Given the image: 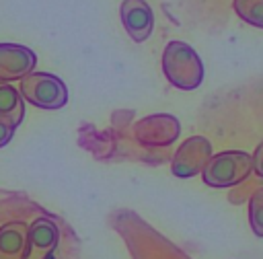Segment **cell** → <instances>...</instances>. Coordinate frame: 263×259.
<instances>
[{"mask_svg": "<svg viewBox=\"0 0 263 259\" xmlns=\"http://www.w3.org/2000/svg\"><path fill=\"white\" fill-rule=\"evenodd\" d=\"M162 72L166 80L181 90H193L203 82V62L185 41H171L162 51Z\"/></svg>", "mask_w": 263, "mask_h": 259, "instance_id": "1", "label": "cell"}, {"mask_svg": "<svg viewBox=\"0 0 263 259\" xmlns=\"http://www.w3.org/2000/svg\"><path fill=\"white\" fill-rule=\"evenodd\" d=\"M253 171L251 154L245 150H224L218 154H212V158L205 162L201 171V179L208 187H234L242 183L249 173Z\"/></svg>", "mask_w": 263, "mask_h": 259, "instance_id": "2", "label": "cell"}, {"mask_svg": "<svg viewBox=\"0 0 263 259\" xmlns=\"http://www.w3.org/2000/svg\"><path fill=\"white\" fill-rule=\"evenodd\" d=\"M18 92H21L23 101H27L39 109H47V111L62 109L68 103V88L64 84V80L49 72L27 74L21 80Z\"/></svg>", "mask_w": 263, "mask_h": 259, "instance_id": "3", "label": "cell"}, {"mask_svg": "<svg viewBox=\"0 0 263 259\" xmlns=\"http://www.w3.org/2000/svg\"><path fill=\"white\" fill-rule=\"evenodd\" d=\"M210 158H212L210 140L203 136H193V138L185 140L179 146V150L175 152L171 171L179 179H189V177H195L197 173H201Z\"/></svg>", "mask_w": 263, "mask_h": 259, "instance_id": "4", "label": "cell"}, {"mask_svg": "<svg viewBox=\"0 0 263 259\" xmlns=\"http://www.w3.org/2000/svg\"><path fill=\"white\" fill-rule=\"evenodd\" d=\"M37 55L33 49L18 43H0V82L23 80L33 72Z\"/></svg>", "mask_w": 263, "mask_h": 259, "instance_id": "5", "label": "cell"}, {"mask_svg": "<svg viewBox=\"0 0 263 259\" xmlns=\"http://www.w3.org/2000/svg\"><path fill=\"white\" fill-rule=\"evenodd\" d=\"M119 16L123 29L136 43H142L150 37L154 29V12L146 0H123L119 6Z\"/></svg>", "mask_w": 263, "mask_h": 259, "instance_id": "6", "label": "cell"}, {"mask_svg": "<svg viewBox=\"0 0 263 259\" xmlns=\"http://www.w3.org/2000/svg\"><path fill=\"white\" fill-rule=\"evenodd\" d=\"M27 238H29L27 259H45L58 247L60 230H58L53 220H49V218H35L29 224Z\"/></svg>", "mask_w": 263, "mask_h": 259, "instance_id": "7", "label": "cell"}, {"mask_svg": "<svg viewBox=\"0 0 263 259\" xmlns=\"http://www.w3.org/2000/svg\"><path fill=\"white\" fill-rule=\"evenodd\" d=\"M29 224L12 220L0 226V259H27Z\"/></svg>", "mask_w": 263, "mask_h": 259, "instance_id": "8", "label": "cell"}, {"mask_svg": "<svg viewBox=\"0 0 263 259\" xmlns=\"http://www.w3.org/2000/svg\"><path fill=\"white\" fill-rule=\"evenodd\" d=\"M23 117H25V101L18 88H14L10 82H0V119L16 127L23 121Z\"/></svg>", "mask_w": 263, "mask_h": 259, "instance_id": "9", "label": "cell"}, {"mask_svg": "<svg viewBox=\"0 0 263 259\" xmlns=\"http://www.w3.org/2000/svg\"><path fill=\"white\" fill-rule=\"evenodd\" d=\"M232 8L245 23L263 29V0H232Z\"/></svg>", "mask_w": 263, "mask_h": 259, "instance_id": "10", "label": "cell"}, {"mask_svg": "<svg viewBox=\"0 0 263 259\" xmlns=\"http://www.w3.org/2000/svg\"><path fill=\"white\" fill-rule=\"evenodd\" d=\"M249 224L255 236L263 238V187L255 189L249 199Z\"/></svg>", "mask_w": 263, "mask_h": 259, "instance_id": "11", "label": "cell"}, {"mask_svg": "<svg viewBox=\"0 0 263 259\" xmlns=\"http://www.w3.org/2000/svg\"><path fill=\"white\" fill-rule=\"evenodd\" d=\"M251 162H253V171L257 177L263 179V142L255 148V152L251 154Z\"/></svg>", "mask_w": 263, "mask_h": 259, "instance_id": "12", "label": "cell"}, {"mask_svg": "<svg viewBox=\"0 0 263 259\" xmlns=\"http://www.w3.org/2000/svg\"><path fill=\"white\" fill-rule=\"evenodd\" d=\"M12 136H14V125H10V123L0 119V148L6 146L12 140Z\"/></svg>", "mask_w": 263, "mask_h": 259, "instance_id": "13", "label": "cell"}]
</instances>
